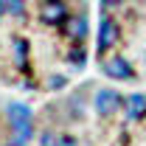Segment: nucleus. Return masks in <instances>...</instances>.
Wrapping results in <instances>:
<instances>
[{
	"instance_id": "nucleus-7",
	"label": "nucleus",
	"mask_w": 146,
	"mask_h": 146,
	"mask_svg": "<svg viewBox=\"0 0 146 146\" xmlns=\"http://www.w3.org/2000/svg\"><path fill=\"white\" fill-rule=\"evenodd\" d=\"M70 36H76L79 42L87 36V14H79L76 20H70Z\"/></svg>"
},
{
	"instance_id": "nucleus-13",
	"label": "nucleus",
	"mask_w": 146,
	"mask_h": 146,
	"mask_svg": "<svg viewBox=\"0 0 146 146\" xmlns=\"http://www.w3.org/2000/svg\"><path fill=\"white\" fill-rule=\"evenodd\" d=\"M98 3H101V6H104V9H110V6H118V3H121V0H98Z\"/></svg>"
},
{
	"instance_id": "nucleus-15",
	"label": "nucleus",
	"mask_w": 146,
	"mask_h": 146,
	"mask_svg": "<svg viewBox=\"0 0 146 146\" xmlns=\"http://www.w3.org/2000/svg\"><path fill=\"white\" fill-rule=\"evenodd\" d=\"M3 146H25V143H23V141H17V138H11L9 143H3Z\"/></svg>"
},
{
	"instance_id": "nucleus-3",
	"label": "nucleus",
	"mask_w": 146,
	"mask_h": 146,
	"mask_svg": "<svg viewBox=\"0 0 146 146\" xmlns=\"http://www.w3.org/2000/svg\"><path fill=\"white\" fill-rule=\"evenodd\" d=\"M124 104V98L118 96L115 90H110V87H101V90H96V98H93V107H96V112L101 115V118H107V115H112L115 110Z\"/></svg>"
},
{
	"instance_id": "nucleus-10",
	"label": "nucleus",
	"mask_w": 146,
	"mask_h": 146,
	"mask_svg": "<svg viewBox=\"0 0 146 146\" xmlns=\"http://www.w3.org/2000/svg\"><path fill=\"white\" fill-rule=\"evenodd\" d=\"M14 62H17V68H25V42L23 39L14 42Z\"/></svg>"
},
{
	"instance_id": "nucleus-1",
	"label": "nucleus",
	"mask_w": 146,
	"mask_h": 146,
	"mask_svg": "<svg viewBox=\"0 0 146 146\" xmlns=\"http://www.w3.org/2000/svg\"><path fill=\"white\" fill-rule=\"evenodd\" d=\"M6 121H9V129L11 135L28 143V138L34 135V127H31V107L28 104H20V101H11L6 104Z\"/></svg>"
},
{
	"instance_id": "nucleus-9",
	"label": "nucleus",
	"mask_w": 146,
	"mask_h": 146,
	"mask_svg": "<svg viewBox=\"0 0 146 146\" xmlns=\"http://www.w3.org/2000/svg\"><path fill=\"white\" fill-rule=\"evenodd\" d=\"M39 146H62V141H59V135H56V132L48 129V132H42V135H39Z\"/></svg>"
},
{
	"instance_id": "nucleus-14",
	"label": "nucleus",
	"mask_w": 146,
	"mask_h": 146,
	"mask_svg": "<svg viewBox=\"0 0 146 146\" xmlns=\"http://www.w3.org/2000/svg\"><path fill=\"white\" fill-rule=\"evenodd\" d=\"M62 146H79V141H76V138H65V141H62Z\"/></svg>"
},
{
	"instance_id": "nucleus-11",
	"label": "nucleus",
	"mask_w": 146,
	"mask_h": 146,
	"mask_svg": "<svg viewBox=\"0 0 146 146\" xmlns=\"http://www.w3.org/2000/svg\"><path fill=\"white\" fill-rule=\"evenodd\" d=\"M70 65L79 70V68H84V51L82 48H76V51H70Z\"/></svg>"
},
{
	"instance_id": "nucleus-2",
	"label": "nucleus",
	"mask_w": 146,
	"mask_h": 146,
	"mask_svg": "<svg viewBox=\"0 0 146 146\" xmlns=\"http://www.w3.org/2000/svg\"><path fill=\"white\" fill-rule=\"evenodd\" d=\"M101 70L107 79H118V82H132L135 79V70H132V65L127 62V56H110L107 62L101 65Z\"/></svg>"
},
{
	"instance_id": "nucleus-4",
	"label": "nucleus",
	"mask_w": 146,
	"mask_h": 146,
	"mask_svg": "<svg viewBox=\"0 0 146 146\" xmlns=\"http://www.w3.org/2000/svg\"><path fill=\"white\" fill-rule=\"evenodd\" d=\"M115 39H118V25L110 17H101V23H98V36H96V51L98 54H107L110 48L115 45Z\"/></svg>"
},
{
	"instance_id": "nucleus-8",
	"label": "nucleus",
	"mask_w": 146,
	"mask_h": 146,
	"mask_svg": "<svg viewBox=\"0 0 146 146\" xmlns=\"http://www.w3.org/2000/svg\"><path fill=\"white\" fill-rule=\"evenodd\" d=\"M0 11H9L14 17H23L25 14V3L23 0H0Z\"/></svg>"
},
{
	"instance_id": "nucleus-5",
	"label": "nucleus",
	"mask_w": 146,
	"mask_h": 146,
	"mask_svg": "<svg viewBox=\"0 0 146 146\" xmlns=\"http://www.w3.org/2000/svg\"><path fill=\"white\" fill-rule=\"evenodd\" d=\"M39 14H42V20H45V23H51V25H59L62 20H68V6H65L62 0H45Z\"/></svg>"
},
{
	"instance_id": "nucleus-6",
	"label": "nucleus",
	"mask_w": 146,
	"mask_h": 146,
	"mask_svg": "<svg viewBox=\"0 0 146 146\" xmlns=\"http://www.w3.org/2000/svg\"><path fill=\"white\" fill-rule=\"evenodd\" d=\"M143 112H146V96H143V93L129 96V98H127V118H129V121H138Z\"/></svg>"
},
{
	"instance_id": "nucleus-12",
	"label": "nucleus",
	"mask_w": 146,
	"mask_h": 146,
	"mask_svg": "<svg viewBox=\"0 0 146 146\" xmlns=\"http://www.w3.org/2000/svg\"><path fill=\"white\" fill-rule=\"evenodd\" d=\"M65 84H68V79H65V76H54V79L48 82V87H51V90H62Z\"/></svg>"
}]
</instances>
